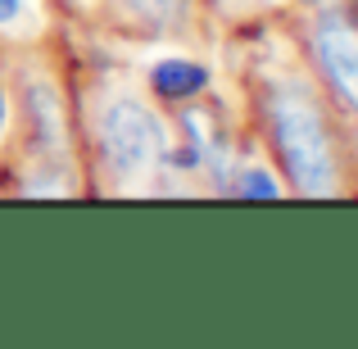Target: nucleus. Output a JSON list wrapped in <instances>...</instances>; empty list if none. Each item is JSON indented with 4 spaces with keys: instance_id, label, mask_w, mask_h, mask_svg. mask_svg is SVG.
Here are the masks:
<instances>
[{
    "instance_id": "nucleus-4",
    "label": "nucleus",
    "mask_w": 358,
    "mask_h": 349,
    "mask_svg": "<svg viewBox=\"0 0 358 349\" xmlns=\"http://www.w3.org/2000/svg\"><path fill=\"white\" fill-rule=\"evenodd\" d=\"M150 87L164 100H191L209 87V69H200V64H191V59H159L155 69H150Z\"/></svg>"
},
{
    "instance_id": "nucleus-1",
    "label": "nucleus",
    "mask_w": 358,
    "mask_h": 349,
    "mask_svg": "<svg viewBox=\"0 0 358 349\" xmlns=\"http://www.w3.org/2000/svg\"><path fill=\"white\" fill-rule=\"evenodd\" d=\"M272 141L286 164L299 195H331L336 191V150L327 136V122L299 91H277L268 105Z\"/></svg>"
},
{
    "instance_id": "nucleus-6",
    "label": "nucleus",
    "mask_w": 358,
    "mask_h": 349,
    "mask_svg": "<svg viewBox=\"0 0 358 349\" xmlns=\"http://www.w3.org/2000/svg\"><path fill=\"white\" fill-rule=\"evenodd\" d=\"M236 195H241V200H277L281 186L272 182L268 168H245L241 182H236Z\"/></svg>"
},
{
    "instance_id": "nucleus-8",
    "label": "nucleus",
    "mask_w": 358,
    "mask_h": 349,
    "mask_svg": "<svg viewBox=\"0 0 358 349\" xmlns=\"http://www.w3.org/2000/svg\"><path fill=\"white\" fill-rule=\"evenodd\" d=\"M0 131H5V91H0Z\"/></svg>"
},
{
    "instance_id": "nucleus-2",
    "label": "nucleus",
    "mask_w": 358,
    "mask_h": 349,
    "mask_svg": "<svg viewBox=\"0 0 358 349\" xmlns=\"http://www.w3.org/2000/svg\"><path fill=\"white\" fill-rule=\"evenodd\" d=\"M100 150L118 182L145 177L164 159V122L141 100H114L100 118Z\"/></svg>"
},
{
    "instance_id": "nucleus-7",
    "label": "nucleus",
    "mask_w": 358,
    "mask_h": 349,
    "mask_svg": "<svg viewBox=\"0 0 358 349\" xmlns=\"http://www.w3.org/2000/svg\"><path fill=\"white\" fill-rule=\"evenodd\" d=\"M23 18V0H0V23H18Z\"/></svg>"
},
{
    "instance_id": "nucleus-3",
    "label": "nucleus",
    "mask_w": 358,
    "mask_h": 349,
    "mask_svg": "<svg viewBox=\"0 0 358 349\" xmlns=\"http://www.w3.org/2000/svg\"><path fill=\"white\" fill-rule=\"evenodd\" d=\"M313 59L336 96L358 109V27L345 18H322L313 27Z\"/></svg>"
},
{
    "instance_id": "nucleus-9",
    "label": "nucleus",
    "mask_w": 358,
    "mask_h": 349,
    "mask_svg": "<svg viewBox=\"0 0 358 349\" xmlns=\"http://www.w3.org/2000/svg\"><path fill=\"white\" fill-rule=\"evenodd\" d=\"M304 5H317V0H304Z\"/></svg>"
},
{
    "instance_id": "nucleus-5",
    "label": "nucleus",
    "mask_w": 358,
    "mask_h": 349,
    "mask_svg": "<svg viewBox=\"0 0 358 349\" xmlns=\"http://www.w3.org/2000/svg\"><path fill=\"white\" fill-rule=\"evenodd\" d=\"M145 23H159V27H173L186 18V0H127Z\"/></svg>"
}]
</instances>
